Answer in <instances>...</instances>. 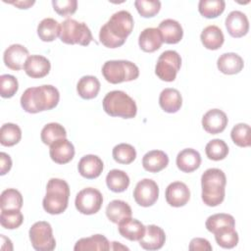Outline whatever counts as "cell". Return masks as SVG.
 <instances>
[{
    "label": "cell",
    "mask_w": 251,
    "mask_h": 251,
    "mask_svg": "<svg viewBox=\"0 0 251 251\" xmlns=\"http://www.w3.org/2000/svg\"><path fill=\"white\" fill-rule=\"evenodd\" d=\"M133 19L129 12L126 10L116 12L100 28V42L108 48H118L124 45L133 29Z\"/></svg>",
    "instance_id": "obj_1"
},
{
    "label": "cell",
    "mask_w": 251,
    "mask_h": 251,
    "mask_svg": "<svg viewBox=\"0 0 251 251\" xmlns=\"http://www.w3.org/2000/svg\"><path fill=\"white\" fill-rule=\"evenodd\" d=\"M60 100L58 89L50 84L29 87L21 96L22 108L29 114L54 109Z\"/></svg>",
    "instance_id": "obj_2"
},
{
    "label": "cell",
    "mask_w": 251,
    "mask_h": 251,
    "mask_svg": "<svg viewBox=\"0 0 251 251\" xmlns=\"http://www.w3.org/2000/svg\"><path fill=\"white\" fill-rule=\"evenodd\" d=\"M226 177L225 173L217 168L206 170L201 176L202 201L209 207L220 205L226 194Z\"/></svg>",
    "instance_id": "obj_3"
},
{
    "label": "cell",
    "mask_w": 251,
    "mask_h": 251,
    "mask_svg": "<svg viewBox=\"0 0 251 251\" xmlns=\"http://www.w3.org/2000/svg\"><path fill=\"white\" fill-rule=\"evenodd\" d=\"M70 198V187L66 180L50 178L46 185V194L42 201L45 212L51 215H59L65 212Z\"/></svg>",
    "instance_id": "obj_4"
},
{
    "label": "cell",
    "mask_w": 251,
    "mask_h": 251,
    "mask_svg": "<svg viewBox=\"0 0 251 251\" xmlns=\"http://www.w3.org/2000/svg\"><path fill=\"white\" fill-rule=\"evenodd\" d=\"M102 105L103 110L111 117L132 119L137 113L134 100L122 90L108 92L102 101Z\"/></svg>",
    "instance_id": "obj_5"
},
{
    "label": "cell",
    "mask_w": 251,
    "mask_h": 251,
    "mask_svg": "<svg viewBox=\"0 0 251 251\" xmlns=\"http://www.w3.org/2000/svg\"><path fill=\"white\" fill-rule=\"evenodd\" d=\"M102 75L108 82L117 84L136 79L139 75V69L130 61L111 60L104 63Z\"/></svg>",
    "instance_id": "obj_6"
},
{
    "label": "cell",
    "mask_w": 251,
    "mask_h": 251,
    "mask_svg": "<svg viewBox=\"0 0 251 251\" xmlns=\"http://www.w3.org/2000/svg\"><path fill=\"white\" fill-rule=\"evenodd\" d=\"M59 37L66 44H79L81 46H87L93 40L91 31L86 24L74 19H67L61 24Z\"/></svg>",
    "instance_id": "obj_7"
},
{
    "label": "cell",
    "mask_w": 251,
    "mask_h": 251,
    "mask_svg": "<svg viewBox=\"0 0 251 251\" xmlns=\"http://www.w3.org/2000/svg\"><path fill=\"white\" fill-rule=\"evenodd\" d=\"M32 247L37 251H52L55 249L56 240L53 236L52 226L45 221L34 223L28 231Z\"/></svg>",
    "instance_id": "obj_8"
},
{
    "label": "cell",
    "mask_w": 251,
    "mask_h": 251,
    "mask_svg": "<svg viewBox=\"0 0 251 251\" xmlns=\"http://www.w3.org/2000/svg\"><path fill=\"white\" fill-rule=\"evenodd\" d=\"M180 66V55L175 50H167L159 56L155 66V74L161 80L171 82L176 79Z\"/></svg>",
    "instance_id": "obj_9"
},
{
    "label": "cell",
    "mask_w": 251,
    "mask_h": 251,
    "mask_svg": "<svg viewBox=\"0 0 251 251\" xmlns=\"http://www.w3.org/2000/svg\"><path fill=\"white\" fill-rule=\"evenodd\" d=\"M103 204L101 192L93 187H86L80 190L75 200L76 210L83 215L96 214Z\"/></svg>",
    "instance_id": "obj_10"
},
{
    "label": "cell",
    "mask_w": 251,
    "mask_h": 251,
    "mask_svg": "<svg viewBox=\"0 0 251 251\" xmlns=\"http://www.w3.org/2000/svg\"><path fill=\"white\" fill-rule=\"evenodd\" d=\"M159 197V186L151 178H143L138 181L133 190V198L141 207H150Z\"/></svg>",
    "instance_id": "obj_11"
},
{
    "label": "cell",
    "mask_w": 251,
    "mask_h": 251,
    "mask_svg": "<svg viewBox=\"0 0 251 251\" xmlns=\"http://www.w3.org/2000/svg\"><path fill=\"white\" fill-rule=\"evenodd\" d=\"M227 117L220 109H211L206 112L202 118L203 128L211 134L223 132L227 126Z\"/></svg>",
    "instance_id": "obj_12"
},
{
    "label": "cell",
    "mask_w": 251,
    "mask_h": 251,
    "mask_svg": "<svg viewBox=\"0 0 251 251\" xmlns=\"http://www.w3.org/2000/svg\"><path fill=\"white\" fill-rule=\"evenodd\" d=\"M165 197L170 206L182 207L190 199V190L184 182L174 181L167 186Z\"/></svg>",
    "instance_id": "obj_13"
},
{
    "label": "cell",
    "mask_w": 251,
    "mask_h": 251,
    "mask_svg": "<svg viewBox=\"0 0 251 251\" xmlns=\"http://www.w3.org/2000/svg\"><path fill=\"white\" fill-rule=\"evenodd\" d=\"M28 57V50L21 44L10 45L3 54L5 66L13 71H20L23 69Z\"/></svg>",
    "instance_id": "obj_14"
},
{
    "label": "cell",
    "mask_w": 251,
    "mask_h": 251,
    "mask_svg": "<svg viewBox=\"0 0 251 251\" xmlns=\"http://www.w3.org/2000/svg\"><path fill=\"white\" fill-rule=\"evenodd\" d=\"M226 27L230 36L239 38L247 34L249 30V22L244 13L240 11H232L226 19Z\"/></svg>",
    "instance_id": "obj_15"
},
{
    "label": "cell",
    "mask_w": 251,
    "mask_h": 251,
    "mask_svg": "<svg viewBox=\"0 0 251 251\" xmlns=\"http://www.w3.org/2000/svg\"><path fill=\"white\" fill-rule=\"evenodd\" d=\"M49 154L53 162L64 165L74 158L75 147L67 138H61L50 145Z\"/></svg>",
    "instance_id": "obj_16"
},
{
    "label": "cell",
    "mask_w": 251,
    "mask_h": 251,
    "mask_svg": "<svg viewBox=\"0 0 251 251\" xmlns=\"http://www.w3.org/2000/svg\"><path fill=\"white\" fill-rule=\"evenodd\" d=\"M51 69L50 61L41 55L29 56L24 66V71L31 78H41L46 76Z\"/></svg>",
    "instance_id": "obj_17"
},
{
    "label": "cell",
    "mask_w": 251,
    "mask_h": 251,
    "mask_svg": "<svg viewBox=\"0 0 251 251\" xmlns=\"http://www.w3.org/2000/svg\"><path fill=\"white\" fill-rule=\"evenodd\" d=\"M166 241V234L162 227L149 225L146 226L143 237L139 240V245L145 250H158L163 247Z\"/></svg>",
    "instance_id": "obj_18"
},
{
    "label": "cell",
    "mask_w": 251,
    "mask_h": 251,
    "mask_svg": "<svg viewBox=\"0 0 251 251\" xmlns=\"http://www.w3.org/2000/svg\"><path fill=\"white\" fill-rule=\"evenodd\" d=\"M103 168L104 165L102 160L98 156L92 154L83 156L79 160L77 165L80 176L87 179H93L98 177L101 175Z\"/></svg>",
    "instance_id": "obj_19"
},
{
    "label": "cell",
    "mask_w": 251,
    "mask_h": 251,
    "mask_svg": "<svg viewBox=\"0 0 251 251\" xmlns=\"http://www.w3.org/2000/svg\"><path fill=\"white\" fill-rule=\"evenodd\" d=\"M118 225L120 234L130 241H139L143 237L146 229V226L141 222L131 217L125 219Z\"/></svg>",
    "instance_id": "obj_20"
},
{
    "label": "cell",
    "mask_w": 251,
    "mask_h": 251,
    "mask_svg": "<svg viewBox=\"0 0 251 251\" xmlns=\"http://www.w3.org/2000/svg\"><path fill=\"white\" fill-rule=\"evenodd\" d=\"M158 29L160 30L163 42L167 44H176L183 36V29L180 24L173 19H166L159 25Z\"/></svg>",
    "instance_id": "obj_21"
},
{
    "label": "cell",
    "mask_w": 251,
    "mask_h": 251,
    "mask_svg": "<svg viewBox=\"0 0 251 251\" xmlns=\"http://www.w3.org/2000/svg\"><path fill=\"white\" fill-rule=\"evenodd\" d=\"M163 43L160 30L156 27H147L141 31L138 37V44L142 51L152 53L157 51Z\"/></svg>",
    "instance_id": "obj_22"
},
{
    "label": "cell",
    "mask_w": 251,
    "mask_h": 251,
    "mask_svg": "<svg viewBox=\"0 0 251 251\" xmlns=\"http://www.w3.org/2000/svg\"><path fill=\"white\" fill-rule=\"evenodd\" d=\"M176 162L181 172L192 173L200 167L201 156L195 149L185 148L177 154Z\"/></svg>",
    "instance_id": "obj_23"
},
{
    "label": "cell",
    "mask_w": 251,
    "mask_h": 251,
    "mask_svg": "<svg viewBox=\"0 0 251 251\" xmlns=\"http://www.w3.org/2000/svg\"><path fill=\"white\" fill-rule=\"evenodd\" d=\"M218 69L225 75H235L242 71L244 67L243 59L236 53H225L217 61Z\"/></svg>",
    "instance_id": "obj_24"
},
{
    "label": "cell",
    "mask_w": 251,
    "mask_h": 251,
    "mask_svg": "<svg viewBox=\"0 0 251 251\" xmlns=\"http://www.w3.org/2000/svg\"><path fill=\"white\" fill-rule=\"evenodd\" d=\"M169 164L168 155L162 150H151L142 158V166L149 173H158Z\"/></svg>",
    "instance_id": "obj_25"
},
{
    "label": "cell",
    "mask_w": 251,
    "mask_h": 251,
    "mask_svg": "<svg viewBox=\"0 0 251 251\" xmlns=\"http://www.w3.org/2000/svg\"><path fill=\"white\" fill-rule=\"evenodd\" d=\"M160 107L167 113H176L182 105V97L176 88H165L159 96Z\"/></svg>",
    "instance_id": "obj_26"
},
{
    "label": "cell",
    "mask_w": 251,
    "mask_h": 251,
    "mask_svg": "<svg viewBox=\"0 0 251 251\" xmlns=\"http://www.w3.org/2000/svg\"><path fill=\"white\" fill-rule=\"evenodd\" d=\"M200 39L205 48L209 50H217L224 44L225 36L219 26L212 25L206 26L202 30Z\"/></svg>",
    "instance_id": "obj_27"
},
{
    "label": "cell",
    "mask_w": 251,
    "mask_h": 251,
    "mask_svg": "<svg viewBox=\"0 0 251 251\" xmlns=\"http://www.w3.org/2000/svg\"><path fill=\"white\" fill-rule=\"evenodd\" d=\"M132 214L130 206L123 200H113L106 207V216L114 224H119Z\"/></svg>",
    "instance_id": "obj_28"
},
{
    "label": "cell",
    "mask_w": 251,
    "mask_h": 251,
    "mask_svg": "<svg viewBox=\"0 0 251 251\" xmlns=\"http://www.w3.org/2000/svg\"><path fill=\"white\" fill-rule=\"evenodd\" d=\"M111 249L110 242L102 234H94L90 237H83L76 241L74 250L75 251H85V250H99L107 251Z\"/></svg>",
    "instance_id": "obj_29"
},
{
    "label": "cell",
    "mask_w": 251,
    "mask_h": 251,
    "mask_svg": "<svg viewBox=\"0 0 251 251\" xmlns=\"http://www.w3.org/2000/svg\"><path fill=\"white\" fill-rule=\"evenodd\" d=\"M100 90V81L94 75H84L79 78L76 84L78 95L85 100L93 99Z\"/></svg>",
    "instance_id": "obj_30"
},
{
    "label": "cell",
    "mask_w": 251,
    "mask_h": 251,
    "mask_svg": "<svg viewBox=\"0 0 251 251\" xmlns=\"http://www.w3.org/2000/svg\"><path fill=\"white\" fill-rule=\"evenodd\" d=\"M213 233L215 234L216 242L223 248L231 249L238 243V233L234 226H223L217 228Z\"/></svg>",
    "instance_id": "obj_31"
},
{
    "label": "cell",
    "mask_w": 251,
    "mask_h": 251,
    "mask_svg": "<svg viewBox=\"0 0 251 251\" xmlns=\"http://www.w3.org/2000/svg\"><path fill=\"white\" fill-rule=\"evenodd\" d=\"M61 25L52 18L43 19L37 26V34L44 42H51L60 35Z\"/></svg>",
    "instance_id": "obj_32"
},
{
    "label": "cell",
    "mask_w": 251,
    "mask_h": 251,
    "mask_svg": "<svg viewBox=\"0 0 251 251\" xmlns=\"http://www.w3.org/2000/svg\"><path fill=\"white\" fill-rule=\"evenodd\" d=\"M106 184L113 192L120 193L128 187L129 177L124 171L114 169L108 173L106 176Z\"/></svg>",
    "instance_id": "obj_33"
},
{
    "label": "cell",
    "mask_w": 251,
    "mask_h": 251,
    "mask_svg": "<svg viewBox=\"0 0 251 251\" xmlns=\"http://www.w3.org/2000/svg\"><path fill=\"white\" fill-rule=\"evenodd\" d=\"M22 138V130L16 124L6 123L0 128V143L3 146L11 147L19 143Z\"/></svg>",
    "instance_id": "obj_34"
},
{
    "label": "cell",
    "mask_w": 251,
    "mask_h": 251,
    "mask_svg": "<svg viewBox=\"0 0 251 251\" xmlns=\"http://www.w3.org/2000/svg\"><path fill=\"white\" fill-rule=\"evenodd\" d=\"M23 207V196L15 188L5 189L0 196L1 210H21Z\"/></svg>",
    "instance_id": "obj_35"
},
{
    "label": "cell",
    "mask_w": 251,
    "mask_h": 251,
    "mask_svg": "<svg viewBox=\"0 0 251 251\" xmlns=\"http://www.w3.org/2000/svg\"><path fill=\"white\" fill-rule=\"evenodd\" d=\"M41 141L46 145H51L58 139L66 138L67 131L63 126L58 123H50L43 126L40 133Z\"/></svg>",
    "instance_id": "obj_36"
},
{
    "label": "cell",
    "mask_w": 251,
    "mask_h": 251,
    "mask_svg": "<svg viewBox=\"0 0 251 251\" xmlns=\"http://www.w3.org/2000/svg\"><path fill=\"white\" fill-rule=\"evenodd\" d=\"M225 7L224 0H200L198 3L199 13L207 19L217 18L225 11Z\"/></svg>",
    "instance_id": "obj_37"
},
{
    "label": "cell",
    "mask_w": 251,
    "mask_h": 251,
    "mask_svg": "<svg viewBox=\"0 0 251 251\" xmlns=\"http://www.w3.org/2000/svg\"><path fill=\"white\" fill-rule=\"evenodd\" d=\"M205 153L210 160L221 161L228 154V146L223 139H213L206 144Z\"/></svg>",
    "instance_id": "obj_38"
},
{
    "label": "cell",
    "mask_w": 251,
    "mask_h": 251,
    "mask_svg": "<svg viewBox=\"0 0 251 251\" xmlns=\"http://www.w3.org/2000/svg\"><path fill=\"white\" fill-rule=\"evenodd\" d=\"M112 155L117 163L128 165L135 160L136 151L134 147L130 144L120 143L113 148Z\"/></svg>",
    "instance_id": "obj_39"
},
{
    "label": "cell",
    "mask_w": 251,
    "mask_h": 251,
    "mask_svg": "<svg viewBox=\"0 0 251 251\" xmlns=\"http://www.w3.org/2000/svg\"><path fill=\"white\" fill-rule=\"evenodd\" d=\"M251 128L249 125L239 123L235 125L231 131L230 137L234 144L239 147H249L251 145Z\"/></svg>",
    "instance_id": "obj_40"
},
{
    "label": "cell",
    "mask_w": 251,
    "mask_h": 251,
    "mask_svg": "<svg viewBox=\"0 0 251 251\" xmlns=\"http://www.w3.org/2000/svg\"><path fill=\"white\" fill-rule=\"evenodd\" d=\"M24 222V216L20 210H1L0 223L6 229H15Z\"/></svg>",
    "instance_id": "obj_41"
},
{
    "label": "cell",
    "mask_w": 251,
    "mask_h": 251,
    "mask_svg": "<svg viewBox=\"0 0 251 251\" xmlns=\"http://www.w3.org/2000/svg\"><path fill=\"white\" fill-rule=\"evenodd\" d=\"M223 226H235V221L234 218L229 215V214H225V213H219V214H214L210 216L205 223L206 228L210 232H214L217 228Z\"/></svg>",
    "instance_id": "obj_42"
},
{
    "label": "cell",
    "mask_w": 251,
    "mask_h": 251,
    "mask_svg": "<svg viewBox=\"0 0 251 251\" xmlns=\"http://www.w3.org/2000/svg\"><path fill=\"white\" fill-rule=\"evenodd\" d=\"M134 6L141 17L152 18L159 13L161 2L158 0H136Z\"/></svg>",
    "instance_id": "obj_43"
},
{
    "label": "cell",
    "mask_w": 251,
    "mask_h": 251,
    "mask_svg": "<svg viewBox=\"0 0 251 251\" xmlns=\"http://www.w3.org/2000/svg\"><path fill=\"white\" fill-rule=\"evenodd\" d=\"M19 89L18 79L12 75H2L0 76V95L3 98L13 97Z\"/></svg>",
    "instance_id": "obj_44"
},
{
    "label": "cell",
    "mask_w": 251,
    "mask_h": 251,
    "mask_svg": "<svg viewBox=\"0 0 251 251\" xmlns=\"http://www.w3.org/2000/svg\"><path fill=\"white\" fill-rule=\"evenodd\" d=\"M52 5L54 11L63 17H68L75 14L77 9L76 0H53Z\"/></svg>",
    "instance_id": "obj_45"
},
{
    "label": "cell",
    "mask_w": 251,
    "mask_h": 251,
    "mask_svg": "<svg viewBox=\"0 0 251 251\" xmlns=\"http://www.w3.org/2000/svg\"><path fill=\"white\" fill-rule=\"evenodd\" d=\"M189 250L190 251H198V250H201V251H211L213 248H212V245L210 244V242L205 239V238H201V237H195V238H192L190 243H189Z\"/></svg>",
    "instance_id": "obj_46"
},
{
    "label": "cell",
    "mask_w": 251,
    "mask_h": 251,
    "mask_svg": "<svg viewBox=\"0 0 251 251\" xmlns=\"http://www.w3.org/2000/svg\"><path fill=\"white\" fill-rule=\"evenodd\" d=\"M12 168V159L11 157L5 153H0V175L4 176L6 175Z\"/></svg>",
    "instance_id": "obj_47"
},
{
    "label": "cell",
    "mask_w": 251,
    "mask_h": 251,
    "mask_svg": "<svg viewBox=\"0 0 251 251\" xmlns=\"http://www.w3.org/2000/svg\"><path fill=\"white\" fill-rule=\"evenodd\" d=\"M8 3L18 7L19 9H28L29 7H31L35 1L34 0H25V1H9Z\"/></svg>",
    "instance_id": "obj_48"
}]
</instances>
